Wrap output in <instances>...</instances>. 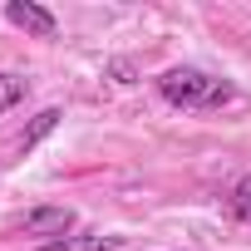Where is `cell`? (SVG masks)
<instances>
[{
    "label": "cell",
    "instance_id": "6da1fadb",
    "mask_svg": "<svg viewBox=\"0 0 251 251\" xmlns=\"http://www.w3.org/2000/svg\"><path fill=\"white\" fill-rule=\"evenodd\" d=\"M153 84H158V94H163L173 108H222V103L236 99V89H231L226 79H217V74H207V69H197V64H173V69H163Z\"/></svg>",
    "mask_w": 251,
    "mask_h": 251
},
{
    "label": "cell",
    "instance_id": "7a4b0ae2",
    "mask_svg": "<svg viewBox=\"0 0 251 251\" xmlns=\"http://www.w3.org/2000/svg\"><path fill=\"white\" fill-rule=\"evenodd\" d=\"M5 20L20 25V30H30V35H40V40H54V30H59V20H54L45 5H30V0H10V5H5Z\"/></svg>",
    "mask_w": 251,
    "mask_h": 251
},
{
    "label": "cell",
    "instance_id": "3957f363",
    "mask_svg": "<svg viewBox=\"0 0 251 251\" xmlns=\"http://www.w3.org/2000/svg\"><path fill=\"white\" fill-rule=\"evenodd\" d=\"M25 231L59 241V236L74 231V212H69V207H35V212H25Z\"/></svg>",
    "mask_w": 251,
    "mask_h": 251
},
{
    "label": "cell",
    "instance_id": "277c9868",
    "mask_svg": "<svg viewBox=\"0 0 251 251\" xmlns=\"http://www.w3.org/2000/svg\"><path fill=\"white\" fill-rule=\"evenodd\" d=\"M123 236H103V231H69L59 241H45L40 251H118Z\"/></svg>",
    "mask_w": 251,
    "mask_h": 251
},
{
    "label": "cell",
    "instance_id": "5b68a950",
    "mask_svg": "<svg viewBox=\"0 0 251 251\" xmlns=\"http://www.w3.org/2000/svg\"><path fill=\"white\" fill-rule=\"evenodd\" d=\"M59 118H64L59 108H40V113H35V123H30V128L20 133V153H30V148H35L45 133H54V128H59Z\"/></svg>",
    "mask_w": 251,
    "mask_h": 251
},
{
    "label": "cell",
    "instance_id": "8992f818",
    "mask_svg": "<svg viewBox=\"0 0 251 251\" xmlns=\"http://www.w3.org/2000/svg\"><path fill=\"white\" fill-rule=\"evenodd\" d=\"M226 202H231V217L251 226V173H246V177H241V182L231 187V197H226Z\"/></svg>",
    "mask_w": 251,
    "mask_h": 251
},
{
    "label": "cell",
    "instance_id": "52a82bcc",
    "mask_svg": "<svg viewBox=\"0 0 251 251\" xmlns=\"http://www.w3.org/2000/svg\"><path fill=\"white\" fill-rule=\"evenodd\" d=\"M25 94H30V84H25L20 74H0V113H5V108H15Z\"/></svg>",
    "mask_w": 251,
    "mask_h": 251
},
{
    "label": "cell",
    "instance_id": "ba28073f",
    "mask_svg": "<svg viewBox=\"0 0 251 251\" xmlns=\"http://www.w3.org/2000/svg\"><path fill=\"white\" fill-rule=\"evenodd\" d=\"M108 74H113V84H133V64H128V59H113Z\"/></svg>",
    "mask_w": 251,
    "mask_h": 251
}]
</instances>
